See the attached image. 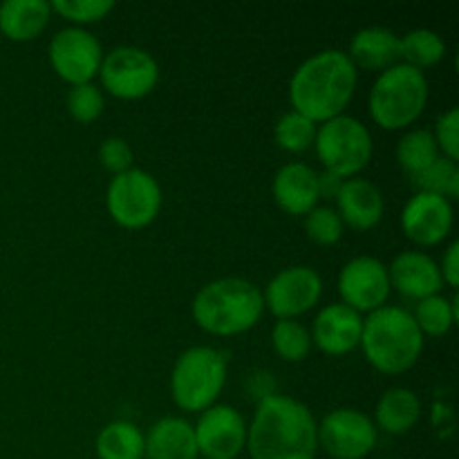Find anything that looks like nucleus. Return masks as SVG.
<instances>
[{
  "label": "nucleus",
  "instance_id": "nucleus-21",
  "mask_svg": "<svg viewBox=\"0 0 459 459\" xmlns=\"http://www.w3.org/2000/svg\"><path fill=\"white\" fill-rule=\"evenodd\" d=\"M345 54L354 67L384 72L402 61V39L385 27H363L352 36Z\"/></svg>",
  "mask_w": 459,
  "mask_h": 459
},
{
  "label": "nucleus",
  "instance_id": "nucleus-12",
  "mask_svg": "<svg viewBox=\"0 0 459 459\" xmlns=\"http://www.w3.org/2000/svg\"><path fill=\"white\" fill-rule=\"evenodd\" d=\"M103 61L101 43L83 27H65L49 40V63L70 85L92 83Z\"/></svg>",
  "mask_w": 459,
  "mask_h": 459
},
{
  "label": "nucleus",
  "instance_id": "nucleus-36",
  "mask_svg": "<svg viewBox=\"0 0 459 459\" xmlns=\"http://www.w3.org/2000/svg\"><path fill=\"white\" fill-rule=\"evenodd\" d=\"M439 273H442L444 285L451 287V290H457L459 285V242L453 240L451 245L446 247L442 255V263L437 264Z\"/></svg>",
  "mask_w": 459,
  "mask_h": 459
},
{
  "label": "nucleus",
  "instance_id": "nucleus-28",
  "mask_svg": "<svg viewBox=\"0 0 459 459\" xmlns=\"http://www.w3.org/2000/svg\"><path fill=\"white\" fill-rule=\"evenodd\" d=\"M272 348L282 361L300 363L312 352V336H309L307 327L300 325L299 321L285 318V321H276L273 325Z\"/></svg>",
  "mask_w": 459,
  "mask_h": 459
},
{
  "label": "nucleus",
  "instance_id": "nucleus-3",
  "mask_svg": "<svg viewBox=\"0 0 459 459\" xmlns=\"http://www.w3.org/2000/svg\"><path fill=\"white\" fill-rule=\"evenodd\" d=\"M264 312L258 285L247 278L229 276L211 281L195 294L191 305L193 321L213 336H238L254 330Z\"/></svg>",
  "mask_w": 459,
  "mask_h": 459
},
{
  "label": "nucleus",
  "instance_id": "nucleus-23",
  "mask_svg": "<svg viewBox=\"0 0 459 459\" xmlns=\"http://www.w3.org/2000/svg\"><path fill=\"white\" fill-rule=\"evenodd\" d=\"M377 430L388 435H406L417 426L421 417V402L412 390L390 388L377 403Z\"/></svg>",
  "mask_w": 459,
  "mask_h": 459
},
{
  "label": "nucleus",
  "instance_id": "nucleus-1",
  "mask_svg": "<svg viewBox=\"0 0 459 459\" xmlns=\"http://www.w3.org/2000/svg\"><path fill=\"white\" fill-rule=\"evenodd\" d=\"M251 459H316L318 424L299 399L272 394L258 402L247 426Z\"/></svg>",
  "mask_w": 459,
  "mask_h": 459
},
{
  "label": "nucleus",
  "instance_id": "nucleus-4",
  "mask_svg": "<svg viewBox=\"0 0 459 459\" xmlns=\"http://www.w3.org/2000/svg\"><path fill=\"white\" fill-rule=\"evenodd\" d=\"M359 348L377 372L403 375L420 361L424 352V334L408 309L384 305L363 318Z\"/></svg>",
  "mask_w": 459,
  "mask_h": 459
},
{
  "label": "nucleus",
  "instance_id": "nucleus-37",
  "mask_svg": "<svg viewBox=\"0 0 459 459\" xmlns=\"http://www.w3.org/2000/svg\"><path fill=\"white\" fill-rule=\"evenodd\" d=\"M264 381H272V375L269 372H255V375H251L249 379V393L254 394L258 402H263L264 397H272L273 393V385H264Z\"/></svg>",
  "mask_w": 459,
  "mask_h": 459
},
{
  "label": "nucleus",
  "instance_id": "nucleus-38",
  "mask_svg": "<svg viewBox=\"0 0 459 459\" xmlns=\"http://www.w3.org/2000/svg\"><path fill=\"white\" fill-rule=\"evenodd\" d=\"M341 184H343V179L334 178V175L318 173V193H321V200L323 197H325V200H336Z\"/></svg>",
  "mask_w": 459,
  "mask_h": 459
},
{
  "label": "nucleus",
  "instance_id": "nucleus-20",
  "mask_svg": "<svg viewBox=\"0 0 459 459\" xmlns=\"http://www.w3.org/2000/svg\"><path fill=\"white\" fill-rule=\"evenodd\" d=\"M195 430L182 417H164L143 435V459H197Z\"/></svg>",
  "mask_w": 459,
  "mask_h": 459
},
{
  "label": "nucleus",
  "instance_id": "nucleus-25",
  "mask_svg": "<svg viewBox=\"0 0 459 459\" xmlns=\"http://www.w3.org/2000/svg\"><path fill=\"white\" fill-rule=\"evenodd\" d=\"M439 157L442 155H439V148L435 143L433 133L426 128L408 130L397 143V161L403 169V173L411 175V179L424 173Z\"/></svg>",
  "mask_w": 459,
  "mask_h": 459
},
{
  "label": "nucleus",
  "instance_id": "nucleus-9",
  "mask_svg": "<svg viewBox=\"0 0 459 459\" xmlns=\"http://www.w3.org/2000/svg\"><path fill=\"white\" fill-rule=\"evenodd\" d=\"M99 74L103 90L124 101L148 97L160 83V65L152 54L133 45H121L103 54Z\"/></svg>",
  "mask_w": 459,
  "mask_h": 459
},
{
  "label": "nucleus",
  "instance_id": "nucleus-7",
  "mask_svg": "<svg viewBox=\"0 0 459 459\" xmlns=\"http://www.w3.org/2000/svg\"><path fill=\"white\" fill-rule=\"evenodd\" d=\"M314 148L318 161L325 166V173L339 179H350L357 178L370 164L375 143L363 121L341 115L318 126Z\"/></svg>",
  "mask_w": 459,
  "mask_h": 459
},
{
  "label": "nucleus",
  "instance_id": "nucleus-22",
  "mask_svg": "<svg viewBox=\"0 0 459 459\" xmlns=\"http://www.w3.org/2000/svg\"><path fill=\"white\" fill-rule=\"evenodd\" d=\"M52 7L45 0H4L0 4V31L13 43L39 39L48 27Z\"/></svg>",
  "mask_w": 459,
  "mask_h": 459
},
{
  "label": "nucleus",
  "instance_id": "nucleus-5",
  "mask_svg": "<svg viewBox=\"0 0 459 459\" xmlns=\"http://www.w3.org/2000/svg\"><path fill=\"white\" fill-rule=\"evenodd\" d=\"M429 79L424 72L397 63L377 76L368 97L370 117L379 128L403 130L415 124L429 103Z\"/></svg>",
  "mask_w": 459,
  "mask_h": 459
},
{
  "label": "nucleus",
  "instance_id": "nucleus-10",
  "mask_svg": "<svg viewBox=\"0 0 459 459\" xmlns=\"http://www.w3.org/2000/svg\"><path fill=\"white\" fill-rule=\"evenodd\" d=\"M379 430L357 408H336L318 424V448L332 459H366L377 448Z\"/></svg>",
  "mask_w": 459,
  "mask_h": 459
},
{
  "label": "nucleus",
  "instance_id": "nucleus-6",
  "mask_svg": "<svg viewBox=\"0 0 459 459\" xmlns=\"http://www.w3.org/2000/svg\"><path fill=\"white\" fill-rule=\"evenodd\" d=\"M227 384V357L209 345H195L179 354L170 372V397L184 412H204Z\"/></svg>",
  "mask_w": 459,
  "mask_h": 459
},
{
  "label": "nucleus",
  "instance_id": "nucleus-24",
  "mask_svg": "<svg viewBox=\"0 0 459 459\" xmlns=\"http://www.w3.org/2000/svg\"><path fill=\"white\" fill-rule=\"evenodd\" d=\"M99 459H143V433L133 421H112L97 435Z\"/></svg>",
  "mask_w": 459,
  "mask_h": 459
},
{
  "label": "nucleus",
  "instance_id": "nucleus-35",
  "mask_svg": "<svg viewBox=\"0 0 459 459\" xmlns=\"http://www.w3.org/2000/svg\"><path fill=\"white\" fill-rule=\"evenodd\" d=\"M133 148L121 137H108L99 148V161L112 175H121L133 169Z\"/></svg>",
  "mask_w": 459,
  "mask_h": 459
},
{
  "label": "nucleus",
  "instance_id": "nucleus-27",
  "mask_svg": "<svg viewBox=\"0 0 459 459\" xmlns=\"http://www.w3.org/2000/svg\"><path fill=\"white\" fill-rule=\"evenodd\" d=\"M412 318L424 336L448 334L457 321V299H446L442 294L429 296L417 303Z\"/></svg>",
  "mask_w": 459,
  "mask_h": 459
},
{
  "label": "nucleus",
  "instance_id": "nucleus-34",
  "mask_svg": "<svg viewBox=\"0 0 459 459\" xmlns=\"http://www.w3.org/2000/svg\"><path fill=\"white\" fill-rule=\"evenodd\" d=\"M433 137L439 148V155L453 161L459 160V110L457 108H451V110L442 112V115L437 117Z\"/></svg>",
  "mask_w": 459,
  "mask_h": 459
},
{
  "label": "nucleus",
  "instance_id": "nucleus-17",
  "mask_svg": "<svg viewBox=\"0 0 459 459\" xmlns=\"http://www.w3.org/2000/svg\"><path fill=\"white\" fill-rule=\"evenodd\" d=\"M390 287L403 299L424 300L442 291L444 281L437 263L424 251H402L388 267Z\"/></svg>",
  "mask_w": 459,
  "mask_h": 459
},
{
  "label": "nucleus",
  "instance_id": "nucleus-16",
  "mask_svg": "<svg viewBox=\"0 0 459 459\" xmlns=\"http://www.w3.org/2000/svg\"><path fill=\"white\" fill-rule=\"evenodd\" d=\"M363 316L343 303L325 305L312 325V345L330 357H345L361 343Z\"/></svg>",
  "mask_w": 459,
  "mask_h": 459
},
{
  "label": "nucleus",
  "instance_id": "nucleus-19",
  "mask_svg": "<svg viewBox=\"0 0 459 459\" xmlns=\"http://www.w3.org/2000/svg\"><path fill=\"white\" fill-rule=\"evenodd\" d=\"M336 213L354 231H370L384 218V195L370 179H343L336 195Z\"/></svg>",
  "mask_w": 459,
  "mask_h": 459
},
{
  "label": "nucleus",
  "instance_id": "nucleus-32",
  "mask_svg": "<svg viewBox=\"0 0 459 459\" xmlns=\"http://www.w3.org/2000/svg\"><path fill=\"white\" fill-rule=\"evenodd\" d=\"M67 112L74 121L88 126L97 121L103 112V94L101 88L94 83L72 85L67 92Z\"/></svg>",
  "mask_w": 459,
  "mask_h": 459
},
{
  "label": "nucleus",
  "instance_id": "nucleus-29",
  "mask_svg": "<svg viewBox=\"0 0 459 459\" xmlns=\"http://www.w3.org/2000/svg\"><path fill=\"white\" fill-rule=\"evenodd\" d=\"M420 191L433 193V195L444 197V200L453 202L459 197V166L457 161L446 160V157H439L437 161L429 166L424 173H420L417 178H412Z\"/></svg>",
  "mask_w": 459,
  "mask_h": 459
},
{
  "label": "nucleus",
  "instance_id": "nucleus-15",
  "mask_svg": "<svg viewBox=\"0 0 459 459\" xmlns=\"http://www.w3.org/2000/svg\"><path fill=\"white\" fill-rule=\"evenodd\" d=\"M453 202L433 193L417 191L402 211V229L420 247H437L453 231Z\"/></svg>",
  "mask_w": 459,
  "mask_h": 459
},
{
  "label": "nucleus",
  "instance_id": "nucleus-13",
  "mask_svg": "<svg viewBox=\"0 0 459 459\" xmlns=\"http://www.w3.org/2000/svg\"><path fill=\"white\" fill-rule=\"evenodd\" d=\"M393 291L388 267L375 255H357L343 264L339 273L341 303L354 312H375L388 303Z\"/></svg>",
  "mask_w": 459,
  "mask_h": 459
},
{
  "label": "nucleus",
  "instance_id": "nucleus-31",
  "mask_svg": "<svg viewBox=\"0 0 459 459\" xmlns=\"http://www.w3.org/2000/svg\"><path fill=\"white\" fill-rule=\"evenodd\" d=\"M343 220L330 206H316L305 215V233L312 242L321 247L339 245L343 238Z\"/></svg>",
  "mask_w": 459,
  "mask_h": 459
},
{
  "label": "nucleus",
  "instance_id": "nucleus-11",
  "mask_svg": "<svg viewBox=\"0 0 459 459\" xmlns=\"http://www.w3.org/2000/svg\"><path fill=\"white\" fill-rule=\"evenodd\" d=\"M323 296V278L307 264L281 269L264 287V307L278 318H299L316 307Z\"/></svg>",
  "mask_w": 459,
  "mask_h": 459
},
{
  "label": "nucleus",
  "instance_id": "nucleus-8",
  "mask_svg": "<svg viewBox=\"0 0 459 459\" xmlns=\"http://www.w3.org/2000/svg\"><path fill=\"white\" fill-rule=\"evenodd\" d=\"M161 186L148 170L130 169L108 184L106 206L119 227L137 231L155 222L161 211Z\"/></svg>",
  "mask_w": 459,
  "mask_h": 459
},
{
  "label": "nucleus",
  "instance_id": "nucleus-30",
  "mask_svg": "<svg viewBox=\"0 0 459 459\" xmlns=\"http://www.w3.org/2000/svg\"><path fill=\"white\" fill-rule=\"evenodd\" d=\"M276 143L287 152H305L314 146L316 139V124L300 112H285L273 128Z\"/></svg>",
  "mask_w": 459,
  "mask_h": 459
},
{
  "label": "nucleus",
  "instance_id": "nucleus-33",
  "mask_svg": "<svg viewBox=\"0 0 459 459\" xmlns=\"http://www.w3.org/2000/svg\"><path fill=\"white\" fill-rule=\"evenodd\" d=\"M49 7L74 25H90V22L103 21L115 9V3L112 0H54Z\"/></svg>",
  "mask_w": 459,
  "mask_h": 459
},
{
  "label": "nucleus",
  "instance_id": "nucleus-18",
  "mask_svg": "<svg viewBox=\"0 0 459 459\" xmlns=\"http://www.w3.org/2000/svg\"><path fill=\"white\" fill-rule=\"evenodd\" d=\"M272 193L276 204L294 218H305L316 209L321 193H318V173L303 161H290L281 166L273 175Z\"/></svg>",
  "mask_w": 459,
  "mask_h": 459
},
{
  "label": "nucleus",
  "instance_id": "nucleus-14",
  "mask_svg": "<svg viewBox=\"0 0 459 459\" xmlns=\"http://www.w3.org/2000/svg\"><path fill=\"white\" fill-rule=\"evenodd\" d=\"M195 430L197 453L204 459H238L247 448L245 417L233 406H211L200 415Z\"/></svg>",
  "mask_w": 459,
  "mask_h": 459
},
{
  "label": "nucleus",
  "instance_id": "nucleus-26",
  "mask_svg": "<svg viewBox=\"0 0 459 459\" xmlns=\"http://www.w3.org/2000/svg\"><path fill=\"white\" fill-rule=\"evenodd\" d=\"M446 56V43L442 36L433 30H412L402 39V61L415 70L424 72L426 67H433L444 61Z\"/></svg>",
  "mask_w": 459,
  "mask_h": 459
},
{
  "label": "nucleus",
  "instance_id": "nucleus-2",
  "mask_svg": "<svg viewBox=\"0 0 459 459\" xmlns=\"http://www.w3.org/2000/svg\"><path fill=\"white\" fill-rule=\"evenodd\" d=\"M359 72L341 49H323L300 63L290 81L291 110L314 124L341 117L357 92Z\"/></svg>",
  "mask_w": 459,
  "mask_h": 459
}]
</instances>
